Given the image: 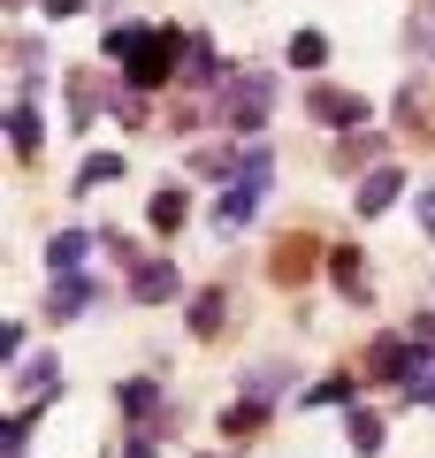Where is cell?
<instances>
[{
  "label": "cell",
  "instance_id": "2e32d148",
  "mask_svg": "<svg viewBox=\"0 0 435 458\" xmlns=\"http://www.w3.org/2000/svg\"><path fill=\"white\" fill-rule=\"evenodd\" d=\"M183 214H192V199H183L176 183H161V191H153V229H183Z\"/></svg>",
  "mask_w": 435,
  "mask_h": 458
},
{
  "label": "cell",
  "instance_id": "8992f818",
  "mask_svg": "<svg viewBox=\"0 0 435 458\" xmlns=\"http://www.w3.org/2000/svg\"><path fill=\"white\" fill-rule=\"evenodd\" d=\"M176 260H138V276H130V298L138 306H161V298H176Z\"/></svg>",
  "mask_w": 435,
  "mask_h": 458
},
{
  "label": "cell",
  "instance_id": "ba28073f",
  "mask_svg": "<svg viewBox=\"0 0 435 458\" xmlns=\"http://www.w3.org/2000/svg\"><path fill=\"white\" fill-rule=\"evenodd\" d=\"M306 107L321 114V123H337V131H352V123H367V99H352V92H321V84L306 92Z\"/></svg>",
  "mask_w": 435,
  "mask_h": 458
},
{
  "label": "cell",
  "instance_id": "277c9868",
  "mask_svg": "<svg viewBox=\"0 0 435 458\" xmlns=\"http://www.w3.org/2000/svg\"><path fill=\"white\" fill-rule=\"evenodd\" d=\"M47 397H62V360H16V405L38 412Z\"/></svg>",
  "mask_w": 435,
  "mask_h": 458
},
{
  "label": "cell",
  "instance_id": "cb8c5ba5",
  "mask_svg": "<svg viewBox=\"0 0 435 458\" xmlns=\"http://www.w3.org/2000/svg\"><path fill=\"white\" fill-rule=\"evenodd\" d=\"M420 237H435V191H420Z\"/></svg>",
  "mask_w": 435,
  "mask_h": 458
},
{
  "label": "cell",
  "instance_id": "9c48e42d",
  "mask_svg": "<svg viewBox=\"0 0 435 458\" xmlns=\"http://www.w3.org/2000/svg\"><path fill=\"white\" fill-rule=\"evenodd\" d=\"M413 352H420V344L413 336H382V344H374V375H382V382H413Z\"/></svg>",
  "mask_w": 435,
  "mask_h": 458
},
{
  "label": "cell",
  "instance_id": "d4e9b609",
  "mask_svg": "<svg viewBox=\"0 0 435 458\" xmlns=\"http://www.w3.org/2000/svg\"><path fill=\"white\" fill-rule=\"evenodd\" d=\"M123 458H153V443H145V436H138V443H130V451H123Z\"/></svg>",
  "mask_w": 435,
  "mask_h": 458
},
{
  "label": "cell",
  "instance_id": "30bf717a",
  "mask_svg": "<svg viewBox=\"0 0 435 458\" xmlns=\"http://www.w3.org/2000/svg\"><path fill=\"white\" fill-rule=\"evenodd\" d=\"M84 252H92V237H84V229H54V237H47V267H54V276H77Z\"/></svg>",
  "mask_w": 435,
  "mask_h": 458
},
{
  "label": "cell",
  "instance_id": "8fae6325",
  "mask_svg": "<svg viewBox=\"0 0 435 458\" xmlns=\"http://www.w3.org/2000/svg\"><path fill=\"white\" fill-rule=\"evenodd\" d=\"M344 443H352L359 458H374L389 443V428H382V412H367V405H352V420H344Z\"/></svg>",
  "mask_w": 435,
  "mask_h": 458
},
{
  "label": "cell",
  "instance_id": "6da1fadb",
  "mask_svg": "<svg viewBox=\"0 0 435 458\" xmlns=\"http://www.w3.org/2000/svg\"><path fill=\"white\" fill-rule=\"evenodd\" d=\"M123 69H130V84H138V92H153V84H168V77L183 69V47H176L168 31H138V38L123 47Z\"/></svg>",
  "mask_w": 435,
  "mask_h": 458
},
{
  "label": "cell",
  "instance_id": "44dd1931",
  "mask_svg": "<svg viewBox=\"0 0 435 458\" xmlns=\"http://www.w3.org/2000/svg\"><path fill=\"white\" fill-rule=\"evenodd\" d=\"M405 390H413L420 405H435V360H420V367H413V382H405Z\"/></svg>",
  "mask_w": 435,
  "mask_h": 458
},
{
  "label": "cell",
  "instance_id": "7402d4cb",
  "mask_svg": "<svg viewBox=\"0 0 435 458\" xmlns=\"http://www.w3.org/2000/svg\"><path fill=\"white\" fill-rule=\"evenodd\" d=\"M38 8H47V23H77L84 16V0H38Z\"/></svg>",
  "mask_w": 435,
  "mask_h": 458
},
{
  "label": "cell",
  "instance_id": "ffe728a7",
  "mask_svg": "<svg viewBox=\"0 0 435 458\" xmlns=\"http://www.w3.org/2000/svg\"><path fill=\"white\" fill-rule=\"evenodd\" d=\"M328 62V38L321 31H298V38H290V69H321Z\"/></svg>",
  "mask_w": 435,
  "mask_h": 458
},
{
  "label": "cell",
  "instance_id": "7a4b0ae2",
  "mask_svg": "<svg viewBox=\"0 0 435 458\" xmlns=\"http://www.w3.org/2000/svg\"><path fill=\"white\" fill-rule=\"evenodd\" d=\"M260 199H268V146H252V153H244L237 183L222 191V229H244V222L260 214Z\"/></svg>",
  "mask_w": 435,
  "mask_h": 458
},
{
  "label": "cell",
  "instance_id": "9a60e30c",
  "mask_svg": "<svg viewBox=\"0 0 435 458\" xmlns=\"http://www.w3.org/2000/svg\"><path fill=\"white\" fill-rule=\"evenodd\" d=\"M183 84H214V47L207 38H183V69H176Z\"/></svg>",
  "mask_w": 435,
  "mask_h": 458
},
{
  "label": "cell",
  "instance_id": "5b68a950",
  "mask_svg": "<svg viewBox=\"0 0 435 458\" xmlns=\"http://www.w3.org/2000/svg\"><path fill=\"white\" fill-rule=\"evenodd\" d=\"M397 191H405V168H389V161H382L374 176H359V199H352V207L374 222V214H389V207H397Z\"/></svg>",
  "mask_w": 435,
  "mask_h": 458
},
{
  "label": "cell",
  "instance_id": "7c38bea8",
  "mask_svg": "<svg viewBox=\"0 0 435 458\" xmlns=\"http://www.w3.org/2000/svg\"><path fill=\"white\" fill-rule=\"evenodd\" d=\"M328 276H337V291L352 298V306H367L374 283H367V267H359V252H328Z\"/></svg>",
  "mask_w": 435,
  "mask_h": 458
},
{
  "label": "cell",
  "instance_id": "3957f363",
  "mask_svg": "<svg viewBox=\"0 0 435 458\" xmlns=\"http://www.w3.org/2000/svg\"><path fill=\"white\" fill-rule=\"evenodd\" d=\"M268 99H275V84H268V77H237L222 107H229V123H237L244 138H260V123H268Z\"/></svg>",
  "mask_w": 435,
  "mask_h": 458
},
{
  "label": "cell",
  "instance_id": "5bb4252c",
  "mask_svg": "<svg viewBox=\"0 0 435 458\" xmlns=\"http://www.w3.org/2000/svg\"><path fill=\"white\" fill-rule=\"evenodd\" d=\"M115 405H123L130 420H153V412H161V390H153V382H123V390H115Z\"/></svg>",
  "mask_w": 435,
  "mask_h": 458
},
{
  "label": "cell",
  "instance_id": "d6986e66",
  "mask_svg": "<svg viewBox=\"0 0 435 458\" xmlns=\"http://www.w3.org/2000/svg\"><path fill=\"white\" fill-rule=\"evenodd\" d=\"M352 390H359L352 375H328V382H313V390L298 397V405H352Z\"/></svg>",
  "mask_w": 435,
  "mask_h": 458
},
{
  "label": "cell",
  "instance_id": "ac0fdd59",
  "mask_svg": "<svg viewBox=\"0 0 435 458\" xmlns=\"http://www.w3.org/2000/svg\"><path fill=\"white\" fill-rule=\"evenodd\" d=\"M123 176V153H92V161L77 168V191H99V183H115Z\"/></svg>",
  "mask_w": 435,
  "mask_h": 458
},
{
  "label": "cell",
  "instance_id": "e0dca14e",
  "mask_svg": "<svg viewBox=\"0 0 435 458\" xmlns=\"http://www.w3.org/2000/svg\"><path fill=\"white\" fill-rule=\"evenodd\" d=\"M222 313H229L222 291H199V298H192V336H214V328H222Z\"/></svg>",
  "mask_w": 435,
  "mask_h": 458
},
{
  "label": "cell",
  "instance_id": "52a82bcc",
  "mask_svg": "<svg viewBox=\"0 0 435 458\" xmlns=\"http://www.w3.org/2000/svg\"><path fill=\"white\" fill-rule=\"evenodd\" d=\"M84 306H92V283H84V267H77V276H54V291H47V321H77Z\"/></svg>",
  "mask_w": 435,
  "mask_h": 458
},
{
  "label": "cell",
  "instance_id": "603a6c76",
  "mask_svg": "<svg viewBox=\"0 0 435 458\" xmlns=\"http://www.w3.org/2000/svg\"><path fill=\"white\" fill-rule=\"evenodd\" d=\"M405 336H413L420 352H428V344H435V313H413V328H405Z\"/></svg>",
  "mask_w": 435,
  "mask_h": 458
},
{
  "label": "cell",
  "instance_id": "4fadbf2b",
  "mask_svg": "<svg viewBox=\"0 0 435 458\" xmlns=\"http://www.w3.org/2000/svg\"><path fill=\"white\" fill-rule=\"evenodd\" d=\"M8 146H16V153H38V107H31V99L8 107Z\"/></svg>",
  "mask_w": 435,
  "mask_h": 458
}]
</instances>
